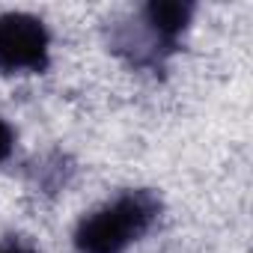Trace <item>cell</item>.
I'll use <instances>...</instances> for the list:
<instances>
[{
	"instance_id": "1",
	"label": "cell",
	"mask_w": 253,
	"mask_h": 253,
	"mask_svg": "<svg viewBox=\"0 0 253 253\" xmlns=\"http://www.w3.org/2000/svg\"><path fill=\"white\" fill-rule=\"evenodd\" d=\"M161 200L146 188H131L98 206L75 226L78 253H125L158 220Z\"/></svg>"
},
{
	"instance_id": "3",
	"label": "cell",
	"mask_w": 253,
	"mask_h": 253,
	"mask_svg": "<svg viewBox=\"0 0 253 253\" xmlns=\"http://www.w3.org/2000/svg\"><path fill=\"white\" fill-rule=\"evenodd\" d=\"M51 66V33L30 12L0 15V75H42Z\"/></svg>"
},
{
	"instance_id": "4",
	"label": "cell",
	"mask_w": 253,
	"mask_h": 253,
	"mask_svg": "<svg viewBox=\"0 0 253 253\" xmlns=\"http://www.w3.org/2000/svg\"><path fill=\"white\" fill-rule=\"evenodd\" d=\"M12 149H15V128L0 116V164L12 155Z\"/></svg>"
},
{
	"instance_id": "5",
	"label": "cell",
	"mask_w": 253,
	"mask_h": 253,
	"mask_svg": "<svg viewBox=\"0 0 253 253\" xmlns=\"http://www.w3.org/2000/svg\"><path fill=\"white\" fill-rule=\"evenodd\" d=\"M0 253H39V250L21 235H6V238H0Z\"/></svg>"
},
{
	"instance_id": "2",
	"label": "cell",
	"mask_w": 253,
	"mask_h": 253,
	"mask_svg": "<svg viewBox=\"0 0 253 253\" xmlns=\"http://www.w3.org/2000/svg\"><path fill=\"white\" fill-rule=\"evenodd\" d=\"M194 18L191 3H179V0H152L137 15V21L122 24L113 33V51H119L128 63L155 69L167 57L179 51L182 36L188 33Z\"/></svg>"
}]
</instances>
